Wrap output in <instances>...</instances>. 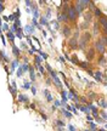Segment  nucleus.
I'll use <instances>...</instances> for the list:
<instances>
[{"label":"nucleus","mask_w":107,"mask_h":131,"mask_svg":"<svg viewBox=\"0 0 107 131\" xmlns=\"http://www.w3.org/2000/svg\"><path fill=\"white\" fill-rule=\"evenodd\" d=\"M54 80H55V83H56V85H57V86H61V81H60V79L57 78V75L54 78Z\"/></svg>","instance_id":"dca6fc26"},{"label":"nucleus","mask_w":107,"mask_h":131,"mask_svg":"<svg viewBox=\"0 0 107 131\" xmlns=\"http://www.w3.org/2000/svg\"><path fill=\"white\" fill-rule=\"evenodd\" d=\"M57 124H59V125H61V126H63V123H62V121H60V120L57 121Z\"/></svg>","instance_id":"e433bc0d"},{"label":"nucleus","mask_w":107,"mask_h":131,"mask_svg":"<svg viewBox=\"0 0 107 131\" xmlns=\"http://www.w3.org/2000/svg\"><path fill=\"white\" fill-rule=\"evenodd\" d=\"M29 74H31L32 80H34V79H36V75H34V69H33V67H31V68H29Z\"/></svg>","instance_id":"ddd939ff"},{"label":"nucleus","mask_w":107,"mask_h":131,"mask_svg":"<svg viewBox=\"0 0 107 131\" xmlns=\"http://www.w3.org/2000/svg\"><path fill=\"white\" fill-rule=\"evenodd\" d=\"M7 36H9L11 40H13V34H12V32H9V33H7Z\"/></svg>","instance_id":"4be33fe9"},{"label":"nucleus","mask_w":107,"mask_h":131,"mask_svg":"<svg viewBox=\"0 0 107 131\" xmlns=\"http://www.w3.org/2000/svg\"><path fill=\"white\" fill-rule=\"evenodd\" d=\"M93 57H94V49H90L89 52H88V58H89V60H93Z\"/></svg>","instance_id":"9b49d317"},{"label":"nucleus","mask_w":107,"mask_h":131,"mask_svg":"<svg viewBox=\"0 0 107 131\" xmlns=\"http://www.w3.org/2000/svg\"><path fill=\"white\" fill-rule=\"evenodd\" d=\"M10 91L12 92V95H15V94H16V91H15V89H11V87H10Z\"/></svg>","instance_id":"2f4dec72"},{"label":"nucleus","mask_w":107,"mask_h":131,"mask_svg":"<svg viewBox=\"0 0 107 131\" xmlns=\"http://www.w3.org/2000/svg\"><path fill=\"white\" fill-rule=\"evenodd\" d=\"M40 55H41L44 58H46V57H48V55H45V54H43V52H40Z\"/></svg>","instance_id":"72a5a7b5"},{"label":"nucleus","mask_w":107,"mask_h":131,"mask_svg":"<svg viewBox=\"0 0 107 131\" xmlns=\"http://www.w3.org/2000/svg\"><path fill=\"white\" fill-rule=\"evenodd\" d=\"M99 31H100V24H99V22H95L94 23V35H97Z\"/></svg>","instance_id":"0eeeda50"},{"label":"nucleus","mask_w":107,"mask_h":131,"mask_svg":"<svg viewBox=\"0 0 107 131\" xmlns=\"http://www.w3.org/2000/svg\"><path fill=\"white\" fill-rule=\"evenodd\" d=\"M57 20H59V21H63V22H67V21H68V18H67V15H66V13H63V12L59 13V16H57Z\"/></svg>","instance_id":"423d86ee"},{"label":"nucleus","mask_w":107,"mask_h":131,"mask_svg":"<svg viewBox=\"0 0 107 131\" xmlns=\"http://www.w3.org/2000/svg\"><path fill=\"white\" fill-rule=\"evenodd\" d=\"M15 16H16V17H18V16H20V11H17V12L15 13Z\"/></svg>","instance_id":"4c0bfd02"},{"label":"nucleus","mask_w":107,"mask_h":131,"mask_svg":"<svg viewBox=\"0 0 107 131\" xmlns=\"http://www.w3.org/2000/svg\"><path fill=\"white\" fill-rule=\"evenodd\" d=\"M40 21H41V24H44V26H46V24H48V23H46V20H45L44 17H41V20H40Z\"/></svg>","instance_id":"b1692460"},{"label":"nucleus","mask_w":107,"mask_h":131,"mask_svg":"<svg viewBox=\"0 0 107 131\" xmlns=\"http://www.w3.org/2000/svg\"><path fill=\"white\" fill-rule=\"evenodd\" d=\"M99 24H101V26H102V28H104V34H106V33H107V20H106V16L100 17V23H99Z\"/></svg>","instance_id":"20e7f679"},{"label":"nucleus","mask_w":107,"mask_h":131,"mask_svg":"<svg viewBox=\"0 0 107 131\" xmlns=\"http://www.w3.org/2000/svg\"><path fill=\"white\" fill-rule=\"evenodd\" d=\"M91 17H93L91 11H86V12H85V20H86V21H90V20H91Z\"/></svg>","instance_id":"1a4fd4ad"},{"label":"nucleus","mask_w":107,"mask_h":131,"mask_svg":"<svg viewBox=\"0 0 107 131\" xmlns=\"http://www.w3.org/2000/svg\"><path fill=\"white\" fill-rule=\"evenodd\" d=\"M22 74H23V70H22V68L20 67V68H18V70H17V75H18V76H21Z\"/></svg>","instance_id":"aec40b11"},{"label":"nucleus","mask_w":107,"mask_h":131,"mask_svg":"<svg viewBox=\"0 0 107 131\" xmlns=\"http://www.w3.org/2000/svg\"><path fill=\"white\" fill-rule=\"evenodd\" d=\"M77 38H78V34H75V35H74V38H72L71 40H70V46H71L72 49H77V47H78Z\"/></svg>","instance_id":"39448f33"},{"label":"nucleus","mask_w":107,"mask_h":131,"mask_svg":"<svg viewBox=\"0 0 107 131\" xmlns=\"http://www.w3.org/2000/svg\"><path fill=\"white\" fill-rule=\"evenodd\" d=\"M79 65H80V67H83V68H86V67H88V66H86V63H85V62H80V63H79Z\"/></svg>","instance_id":"bb28decb"},{"label":"nucleus","mask_w":107,"mask_h":131,"mask_svg":"<svg viewBox=\"0 0 107 131\" xmlns=\"http://www.w3.org/2000/svg\"><path fill=\"white\" fill-rule=\"evenodd\" d=\"M95 50H96L99 54L104 55L105 51H106V45H105L101 40H96V41H95Z\"/></svg>","instance_id":"7ed1b4c3"},{"label":"nucleus","mask_w":107,"mask_h":131,"mask_svg":"<svg viewBox=\"0 0 107 131\" xmlns=\"http://www.w3.org/2000/svg\"><path fill=\"white\" fill-rule=\"evenodd\" d=\"M70 34H71V29L68 28V26H65L63 27V35L65 36H70Z\"/></svg>","instance_id":"6e6552de"},{"label":"nucleus","mask_w":107,"mask_h":131,"mask_svg":"<svg viewBox=\"0 0 107 131\" xmlns=\"http://www.w3.org/2000/svg\"><path fill=\"white\" fill-rule=\"evenodd\" d=\"M36 62L38 63V65H40V62H41V58H40L39 56H36Z\"/></svg>","instance_id":"5701e85b"},{"label":"nucleus","mask_w":107,"mask_h":131,"mask_svg":"<svg viewBox=\"0 0 107 131\" xmlns=\"http://www.w3.org/2000/svg\"><path fill=\"white\" fill-rule=\"evenodd\" d=\"M94 76H95V79H96V80L101 81V72H96V73L94 74Z\"/></svg>","instance_id":"4468645a"},{"label":"nucleus","mask_w":107,"mask_h":131,"mask_svg":"<svg viewBox=\"0 0 107 131\" xmlns=\"http://www.w3.org/2000/svg\"><path fill=\"white\" fill-rule=\"evenodd\" d=\"M101 115H102V118H104V121L106 120V113L105 112H101Z\"/></svg>","instance_id":"c85d7f7f"},{"label":"nucleus","mask_w":107,"mask_h":131,"mask_svg":"<svg viewBox=\"0 0 107 131\" xmlns=\"http://www.w3.org/2000/svg\"><path fill=\"white\" fill-rule=\"evenodd\" d=\"M44 92H45V95H46V97H48V101H49V102H50V101H52V97H51V95H49L48 90H45Z\"/></svg>","instance_id":"f3484780"},{"label":"nucleus","mask_w":107,"mask_h":131,"mask_svg":"<svg viewBox=\"0 0 107 131\" xmlns=\"http://www.w3.org/2000/svg\"><path fill=\"white\" fill-rule=\"evenodd\" d=\"M95 16L96 17H102V12L100 9H95Z\"/></svg>","instance_id":"f8f14e48"},{"label":"nucleus","mask_w":107,"mask_h":131,"mask_svg":"<svg viewBox=\"0 0 107 131\" xmlns=\"http://www.w3.org/2000/svg\"><path fill=\"white\" fill-rule=\"evenodd\" d=\"M39 70H40V72H41V73H44V68H43V67H41V66H39Z\"/></svg>","instance_id":"7c9ffc66"},{"label":"nucleus","mask_w":107,"mask_h":131,"mask_svg":"<svg viewBox=\"0 0 107 131\" xmlns=\"http://www.w3.org/2000/svg\"><path fill=\"white\" fill-rule=\"evenodd\" d=\"M100 104H101V106H102V107L105 108V107H106V102H105V99H102V101L100 102Z\"/></svg>","instance_id":"a878e982"},{"label":"nucleus","mask_w":107,"mask_h":131,"mask_svg":"<svg viewBox=\"0 0 107 131\" xmlns=\"http://www.w3.org/2000/svg\"><path fill=\"white\" fill-rule=\"evenodd\" d=\"M99 63H100L101 66H104V67H106V58H105V56L101 57V60L99 61Z\"/></svg>","instance_id":"2eb2a0df"},{"label":"nucleus","mask_w":107,"mask_h":131,"mask_svg":"<svg viewBox=\"0 0 107 131\" xmlns=\"http://www.w3.org/2000/svg\"><path fill=\"white\" fill-rule=\"evenodd\" d=\"M72 61H73V63H78V60H77V56H73V58H72Z\"/></svg>","instance_id":"393cba45"},{"label":"nucleus","mask_w":107,"mask_h":131,"mask_svg":"<svg viewBox=\"0 0 107 131\" xmlns=\"http://www.w3.org/2000/svg\"><path fill=\"white\" fill-rule=\"evenodd\" d=\"M86 72H88V73H89V74H90V75H94V73H93V70H89V69H88V70H86Z\"/></svg>","instance_id":"f704fd0d"},{"label":"nucleus","mask_w":107,"mask_h":131,"mask_svg":"<svg viewBox=\"0 0 107 131\" xmlns=\"http://www.w3.org/2000/svg\"><path fill=\"white\" fill-rule=\"evenodd\" d=\"M18 99H20L21 102H28V97L24 96V95H20V96H18Z\"/></svg>","instance_id":"9d476101"},{"label":"nucleus","mask_w":107,"mask_h":131,"mask_svg":"<svg viewBox=\"0 0 107 131\" xmlns=\"http://www.w3.org/2000/svg\"><path fill=\"white\" fill-rule=\"evenodd\" d=\"M52 23H54V27H55L56 29H59V23H57L56 21H55V22H52Z\"/></svg>","instance_id":"cd10ccee"},{"label":"nucleus","mask_w":107,"mask_h":131,"mask_svg":"<svg viewBox=\"0 0 107 131\" xmlns=\"http://www.w3.org/2000/svg\"><path fill=\"white\" fill-rule=\"evenodd\" d=\"M26 32L27 33H33V28L28 26V27H26Z\"/></svg>","instance_id":"412c9836"},{"label":"nucleus","mask_w":107,"mask_h":131,"mask_svg":"<svg viewBox=\"0 0 107 131\" xmlns=\"http://www.w3.org/2000/svg\"><path fill=\"white\" fill-rule=\"evenodd\" d=\"M13 54H15L16 56H18V55H20V50H18L16 46H13Z\"/></svg>","instance_id":"a211bd4d"},{"label":"nucleus","mask_w":107,"mask_h":131,"mask_svg":"<svg viewBox=\"0 0 107 131\" xmlns=\"http://www.w3.org/2000/svg\"><path fill=\"white\" fill-rule=\"evenodd\" d=\"M63 113H65V114H66L67 117H70V118H71V117H72V114H71V113H67V112H63Z\"/></svg>","instance_id":"473e14b6"},{"label":"nucleus","mask_w":107,"mask_h":131,"mask_svg":"<svg viewBox=\"0 0 107 131\" xmlns=\"http://www.w3.org/2000/svg\"><path fill=\"white\" fill-rule=\"evenodd\" d=\"M90 38H91V35H90V33L89 32H85L83 34V36H82V39L79 40V44H78V46L80 47V49H84L85 47V45L89 43V40H90Z\"/></svg>","instance_id":"f257e3e1"},{"label":"nucleus","mask_w":107,"mask_h":131,"mask_svg":"<svg viewBox=\"0 0 107 131\" xmlns=\"http://www.w3.org/2000/svg\"><path fill=\"white\" fill-rule=\"evenodd\" d=\"M66 15H67V18H68L70 21H75V20H77V17H78V13H77V11L74 10V6L68 7V10H67Z\"/></svg>","instance_id":"f03ea898"},{"label":"nucleus","mask_w":107,"mask_h":131,"mask_svg":"<svg viewBox=\"0 0 107 131\" xmlns=\"http://www.w3.org/2000/svg\"><path fill=\"white\" fill-rule=\"evenodd\" d=\"M17 65H18V61H13L12 62V67H11V70H13L15 67H17Z\"/></svg>","instance_id":"6ab92c4d"},{"label":"nucleus","mask_w":107,"mask_h":131,"mask_svg":"<svg viewBox=\"0 0 107 131\" xmlns=\"http://www.w3.org/2000/svg\"><path fill=\"white\" fill-rule=\"evenodd\" d=\"M21 68H22V70H27V69H28V66L23 65V67H21Z\"/></svg>","instance_id":"c756f323"},{"label":"nucleus","mask_w":107,"mask_h":131,"mask_svg":"<svg viewBox=\"0 0 107 131\" xmlns=\"http://www.w3.org/2000/svg\"><path fill=\"white\" fill-rule=\"evenodd\" d=\"M9 18H10V20H11V21H12V20H15V16H13V15H11V16H10V17H9Z\"/></svg>","instance_id":"c9c22d12"}]
</instances>
